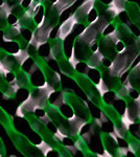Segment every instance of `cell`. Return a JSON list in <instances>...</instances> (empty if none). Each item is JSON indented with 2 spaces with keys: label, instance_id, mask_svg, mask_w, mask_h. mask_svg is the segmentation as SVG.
Here are the masks:
<instances>
[{
  "label": "cell",
  "instance_id": "6da1fadb",
  "mask_svg": "<svg viewBox=\"0 0 140 157\" xmlns=\"http://www.w3.org/2000/svg\"><path fill=\"white\" fill-rule=\"evenodd\" d=\"M78 20L76 19V17L74 16V14L71 15V16L67 20H65L62 23V25L60 26V29L58 30V38L61 40H65L68 37V35L74 29V25L78 23Z\"/></svg>",
  "mask_w": 140,
  "mask_h": 157
},
{
  "label": "cell",
  "instance_id": "7a4b0ae2",
  "mask_svg": "<svg viewBox=\"0 0 140 157\" xmlns=\"http://www.w3.org/2000/svg\"><path fill=\"white\" fill-rule=\"evenodd\" d=\"M0 123L6 127V129L13 127V118L9 114H6L1 107H0Z\"/></svg>",
  "mask_w": 140,
  "mask_h": 157
},
{
  "label": "cell",
  "instance_id": "3957f363",
  "mask_svg": "<svg viewBox=\"0 0 140 157\" xmlns=\"http://www.w3.org/2000/svg\"><path fill=\"white\" fill-rule=\"evenodd\" d=\"M96 88H97V90L100 92V94H104V93H106L107 91H108V88L106 87V85H105V83H104L103 80H100L99 84L96 85Z\"/></svg>",
  "mask_w": 140,
  "mask_h": 157
},
{
  "label": "cell",
  "instance_id": "277c9868",
  "mask_svg": "<svg viewBox=\"0 0 140 157\" xmlns=\"http://www.w3.org/2000/svg\"><path fill=\"white\" fill-rule=\"evenodd\" d=\"M6 155V147H4V144L2 141L1 137H0V156H4Z\"/></svg>",
  "mask_w": 140,
  "mask_h": 157
}]
</instances>
